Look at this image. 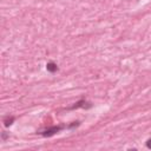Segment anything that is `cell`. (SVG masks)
Here are the masks:
<instances>
[{
	"label": "cell",
	"instance_id": "obj_2",
	"mask_svg": "<svg viewBox=\"0 0 151 151\" xmlns=\"http://www.w3.org/2000/svg\"><path fill=\"white\" fill-rule=\"evenodd\" d=\"M46 70H47L48 72H51V73H54V72L58 71V65H57L55 63H53V61H48V63L46 64Z\"/></svg>",
	"mask_w": 151,
	"mask_h": 151
},
{
	"label": "cell",
	"instance_id": "obj_1",
	"mask_svg": "<svg viewBox=\"0 0 151 151\" xmlns=\"http://www.w3.org/2000/svg\"><path fill=\"white\" fill-rule=\"evenodd\" d=\"M66 127H68V126H66V125L52 126V127H47V129H45V130H44L42 132H40V133H41V136H44V137H51V136L58 133L59 131H61L63 129H66Z\"/></svg>",
	"mask_w": 151,
	"mask_h": 151
},
{
	"label": "cell",
	"instance_id": "obj_3",
	"mask_svg": "<svg viewBox=\"0 0 151 151\" xmlns=\"http://www.w3.org/2000/svg\"><path fill=\"white\" fill-rule=\"evenodd\" d=\"M86 104H88L86 100H79V101H77L71 109H77V107H91V105H86Z\"/></svg>",
	"mask_w": 151,
	"mask_h": 151
},
{
	"label": "cell",
	"instance_id": "obj_5",
	"mask_svg": "<svg viewBox=\"0 0 151 151\" xmlns=\"http://www.w3.org/2000/svg\"><path fill=\"white\" fill-rule=\"evenodd\" d=\"M1 138H2V140H5V139L7 138V133H6V131H4V132H2V136H1Z\"/></svg>",
	"mask_w": 151,
	"mask_h": 151
},
{
	"label": "cell",
	"instance_id": "obj_6",
	"mask_svg": "<svg viewBox=\"0 0 151 151\" xmlns=\"http://www.w3.org/2000/svg\"><path fill=\"white\" fill-rule=\"evenodd\" d=\"M146 146H147L149 149H151V139H147V142H146Z\"/></svg>",
	"mask_w": 151,
	"mask_h": 151
},
{
	"label": "cell",
	"instance_id": "obj_4",
	"mask_svg": "<svg viewBox=\"0 0 151 151\" xmlns=\"http://www.w3.org/2000/svg\"><path fill=\"white\" fill-rule=\"evenodd\" d=\"M14 122V117H7L4 119V123H5V126H9L12 125V123Z\"/></svg>",
	"mask_w": 151,
	"mask_h": 151
}]
</instances>
